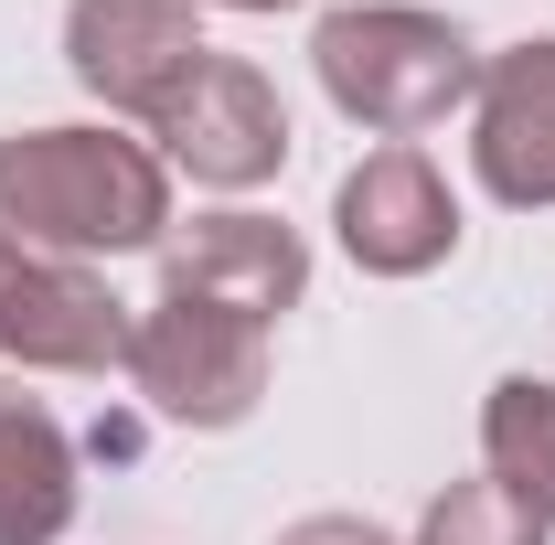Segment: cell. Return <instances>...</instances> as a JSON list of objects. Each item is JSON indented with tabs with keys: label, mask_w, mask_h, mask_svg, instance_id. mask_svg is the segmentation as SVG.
I'll list each match as a JSON object with an SVG mask.
<instances>
[{
	"label": "cell",
	"mask_w": 555,
	"mask_h": 545,
	"mask_svg": "<svg viewBox=\"0 0 555 545\" xmlns=\"http://www.w3.org/2000/svg\"><path fill=\"white\" fill-rule=\"evenodd\" d=\"M0 236L43 257H129L171 236V161L129 129H11L0 139Z\"/></svg>",
	"instance_id": "1"
},
{
	"label": "cell",
	"mask_w": 555,
	"mask_h": 545,
	"mask_svg": "<svg viewBox=\"0 0 555 545\" xmlns=\"http://www.w3.org/2000/svg\"><path fill=\"white\" fill-rule=\"evenodd\" d=\"M310 65H321V97L374 139H427L481 97L470 33L449 11H416V0H352V11H332L310 33Z\"/></svg>",
	"instance_id": "2"
},
{
	"label": "cell",
	"mask_w": 555,
	"mask_h": 545,
	"mask_svg": "<svg viewBox=\"0 0 555 545\" xmlns=\"http://www.w3.org/2000/svg\"><path fill=\"white\" fill-rule=\"evenodd\" d=\"M129 385L171 428H246L257 396H268V321L160 289L129 332Z\"/></svg>",
	"instance_id": "3"
},
{
	"label": "cell",
	"mask_w": 555,
	"mask_h": 545,
	"mask_svg": "<svg viewBox=\"0 0 555 545\" xmlns=\"http://www.w3.org/2000/svg\"><path fill=\"white\" fill-rule=\"evenodd\" d=\"M129 300L75 257L0 236V364L22 375H129Z\"/></svg>",
	"instance_id": "4"
},
{
	"label": "cell",
	"mask_w": 555,
	"mask_h": 545,
	"mask_svg": "<svg viewBox=\"0 0 555 545\" xmlns=\"http://www.w3.org/2000/svg\"><path fill=\"white\" fill-rule=\"evenodd\" d=\"M204 0H75L65 11V65L107 118H160L193 65H204Z\"/></svg>",
	"instance_id": "5"
},
{
	"label": "cell",
	"mask_w": 555,
	"mask_h": 545,
	"mask_svg": "<svg viewBox=\"0 0 555 545\" xmlns=\"http://www.w3.org/2000/svg\"><path fill=\"white\" fill-rule=\"evenodd\" d=\"M150 150L171 172H193L204 193H257V182L288 172V107L246 54H204L193 86L150 118Z\"/></svg>",
	"instance_id": "6"
},
{
	"label": "cell",
	"mask_w": 555,
	"mask_h": 545,
	"mask_svg": "<svg viewBox=\"0 0 555 545\" xmlns=\"http://www.w3.org/2000/svg\"><path fill=\"white\" fill-rule=\"evenodd\" d=\"M332 236H343V257L363 278H427L460 257V193L438 182V161L416 139H385V150H363L343 172Z\"/></svg>",
	"instance_id": "7"
},
{
	"label": "cell",
	"mask_w": 555,
	"mask_h": 545,
	"mask_svg": "<svg viewBox=\"0 0 555 545\" xmlns=\"http://www.w3.org/2000/svg\"><path fill=\"white\" fill-rule=\"evenodd\" d=\"M160 289L171 300H214V310H246V321H288L299 289H310V246L278 214L224 204V214H193V225L160 236Z\"/></svg>",
	"instance_id": "8"
},
{
	"label": "cell",
	"mask_w": 555,
	"mask_h": 545,
	"mask_svg": "<svg viewBox=\"0 0 555 545\" xmlns=\"http://www.w3.org/2000/svg\"><path fill=\"white\" fill-rule=\"evenodd\" d=\"M470 172H481L491 204H513V214L555 204V33L502 43L481 65V97H470Z\"/></svg>",
	"instance_id": "9"
},
{
	"label": "cell",
	"mask_w": 555,
	"mask_h": 545,
	"mask_svg": "<svg viewBox=\"0 0 555 545\" xmlns=\"http://www.w3.org/2000/svg\"><path fill=\"white\" fill-rule=\"evenodd\" d=\"M75 524V439L22 375H0V545H54Z\"/></svg>",
	"instance_id": "10"
},
{
	"label": "cell",
	"mask_w": 555,
	"mask_h": 545,
	"mask_svg": "<svg viewBox=\"0 0 555 545\" xmlns=\"http://www.w3.org/2000/svg\"><path fill=\"white\" fill-rule=\"evenodd\" d=\"M481 471L555 535V385L545 375H502L481 407Z\"/></svg>",
	"instance_id": "11"
},
{
	"label": "cell",
	"mask_w": 555,
	"mask_h": 545,
	"mask_svg": "<svg viewBox=\"0 0 555 545\" xmlns=\"http://www.w3.org/2000/svg\"><path fill=\"white\" fill-rule=\"evenodd\" d=\"M416 545H545V524L481 471V481H449V492L416 514Z\"/></svg>",
	"instance_id": "12"
},
{
	"label": "cell",
	"mask_w": 555,
	"mask_h": 545,
	"mask_svg": "<svg viewBox=\"0 0 555 545\" xmlns=\"http://www.w3.org/2000/svg\"><path fill=\"white\" fill-rule=\"evenodd\" d=\"M278 545H396L385 524H363V514H299Z\"/></svg>",
	"instance_id": "13"
},
{
	"label": "cell",
	"mask_w": 555,
	"mask_h": 545,
	"mask_svg": "<svg viewBox=\"0 0 555 545\" xmlns=\"http://www.w3.org/2000/svg\"><path fill=\"white\" fill-rule=\"evenodd\" d=\"M214 11H299V0H214Z\"/></svg>",
	"instance_id": "14"
}]
</instances>
